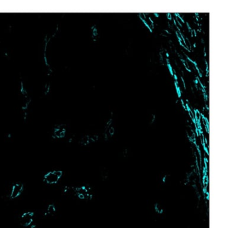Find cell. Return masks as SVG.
I'll use <instances>...</instances> for the list:
<instances>
[{
	"label": "cell",
	"instance_id": "6da1fadb",
	"mask_svg": "<svg viewBox=\"0 0 226 228\" xmlns=\"http://www.w3.org/2000/svg\"><path fill=\"white\" fill-rule=\"evenodd\" d=\"M64 175L63 171L60 170H53L47 172L43 175V181L45 184L53 186L59 183Z\"/></svg>",
	"mask_w": 226,
	"mask_h": 228
},
{
	"label": "cell",
	"instance_id": "7a4b0ae2",
	"mask_svg": "<svg viewBox=\"0 0 226 228\" xmlns=\"http://www.w3.org/2000/svg\"><path fill=\"white\" fill-rule=\"evenodd\" d=\"M24 190V185L21 183H15L11 187L9 198L11 200H15L19 198Z\"/></svg>",
	"mask_w": 226,
	"mask_h": 228
},
{
	"label": "cell",
	"instance_id": "3957f363",
	"mask_svg": "<svg viewBox=\"0 0 226 228\" xmlns=\"http://www.w3.org/2000/svg\"><path fill=\"white\" fill-rule=\"evenodd\" d=\"M34 213L31 211H27L23 214L19 218V223L23 227L30 226L33 222Z\"/></svg>",
	"mask_w": 226,
	"mask_h": 228
},
{
	"label": "cell",
	"instance_id": "277c9868",
	"mask_svg": "<svg viewBox=\"0 0 226 228\" xmlns=\"http://www.w3.org/2000/svg\"><path fill=\"white\" fill-rule=\"evenodd\" d=\"M56 206L55 204L51 203L49 204L47 207L45 211V215H50V216H54V215L56 212Z\"/></svg>",
	"mask_w": 226,
	"mask_h": 228
}]
</instances>
